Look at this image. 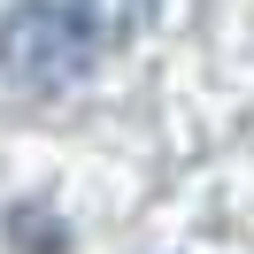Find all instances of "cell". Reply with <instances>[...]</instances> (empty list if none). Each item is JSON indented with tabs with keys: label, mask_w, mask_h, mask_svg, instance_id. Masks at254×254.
<instances>
[{
	"label": "cell",
	"mask_w": 254,
	"mask_h": 254,
	"mask_svg": "<svg viewBox=\"0 0 254 254\" xmlns=\"http://www.w3.org/2000/svg\"><path fill=\"white\" fill-rule=\"evenodd\" d=\"M100 62L77 0H16L0 16V85L23 100H54Z\"/></svg>",
	"instance_id": "obj_1"
},
{
	"label": "cell",
	"mask_w": 254,
	"mask_h": 254,
	"mask_svg": "<svg viewBox=\"0 0 254 254\" xmlns=\"http://www.w3.org/2000/svg\"><path fill=\"white\" fill-rule=\"evenodd\" d=\"M77 16H85V31H93V47L116 54V47H131V39L154 23V0H77Z\"/></svg>",
	"instance_id": "obj_2"
},
{
	"label": "cell",
	"mask_w": 254,
	"mask_h": 254,
	"mask_svg": "<svg viewBox=\"0 0 254 254\" xmlns=\"http://www.w3.org/2000/svg\"><path fill=\"white\" fill-rule=\"evenodd\" d=\"M8 223H16V231H8V239H16V247H23V239H31L39 254H62V231H54V216H47V208H16V216H8Z\"/></svg>",
	"instance_id": "obj_3"
}]
</instances>
